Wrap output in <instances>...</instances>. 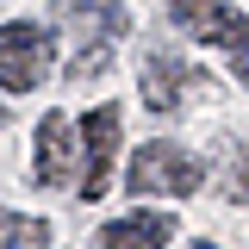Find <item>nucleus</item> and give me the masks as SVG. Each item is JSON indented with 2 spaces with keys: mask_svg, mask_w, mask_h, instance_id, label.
I'll use <instances>...</instances> for the list:
<instances>
[{
  "mask_svg": "<svg viewBox=\"0 0 249 249\" xmlns=\"http://www.w3.org/2000/svg\"><path fill=\"white\" fill-rule=\"evenodd\" d=\"M56 25L69 31V44H75L69 75L88 81V75H100V69L112 62V50L124 44L131 13H124V0H56Z\"/></svg>",
  "mask_w": 249,
  "mask_h": 249,
  "instance_id": "nucleus-1",
  "label": "nucleus"
},
{
  "mask_svg": "<svg viewBox=\"0 0 249 249\" xmlns=\"http://www.w3.org/2000/svg\"><path fill=\"white\" fill-rule=\"evenodd\" d=\"M0 124H6V106H0Z\"/></svg>",
  "mask_w": 249,
  "mask_h": 249,
  "instance_id": "nucleus-12",
  "label": "nucleus"
},
{
  "mask_svg": "<svg viewBox=\"0 0 249 249\" xmlns=\"http://www.w3.org/2000/svg\"><path fill=\"white\" fill-rule=\"evenodd\" d=\"M199 181H206V168L181 143H168V137L143 143V150L131 156V175H124L131 199H187V193H199Z\"/></svg>",
  "mask_w": 249,
  "mask_h": 249,
  "instance_id": "nucleus-2",
  "label": "nucleus"
},
{
  "mask_svg": "<svg viewBox=\"0 0 249 249\" xmlns=\"http://www.w3.org/2000/svg\"><path fill=\"white\" fill-rule=\"evenodd\" d=\"M0 249H50V224L25 212H0Z\"/></svg>",
  "mask_w": 249,
  "mask_h": 249,
  "instance_id": "nucleus-10",
  "label": "nucleus"
},
{
  "mask_svg": "<svg viewBox=\"0 0 249 249\" xmlns=\"http://www.w3.org/2000/svg\"><path fill=\"white\" fill-rule=\"evenodd\" d=\"M193 249H212V243H193Z\"/></svg>",
  "mask_w": 249,
  "mask_h": 249,
  "instance_id": "nucleus-13",
  "label": "nucleus"
},
{
  "mask_svg": "<svg viewBox=\"0 0 249 249\" xmlns=\"http://www.w3.org/2000/svg\"><path fill=\"white\" fill-rule=\"evenodd\" d=\"M50 62H56V44L44 25H31V19L0 25V88L6 93H31L50 75Z\"/></svg>",
  "mask_w": 249,
  "mask_h": 249,
  "instance_id": "nucleus-4",
  "label": "nucleus"
},
{
  "mask_svg": "<svg viewBox=\"0 0 249 249\" xmlns=\"http://www.w3.org/2000/svg\"><path fill=\"white\" fill-rule=\"evenodd\" d=\"M168 19L212 44V50H231V56H249V13H237L231 0H168Z\"/></svg>",
  "mask_w": 249,
  "mask_h": 249,
  "instance_id": "nucleus-6",
  "label": "nucleus"
},
{
  "mask_svg": "<svg viewBox=\"0 0 249 249\" xmlns=\"http://www.w3.org/2000/svg\"><path fill=\"white\" fill-rule=\"evenodd\" d=\"M212 187L231 199V206H249V143H237V137H224V143H218Z\"/></svg>",
  "mask_w": 249,
  "mask_h": 249,
  "instance_id": "nucleus-9",
  "label": "nucleus"
},
{
  "mask_svg": "<svg viewBox=\"0 0 249 249\" xmlns=\"http://www.w3.org/2000/svg\"><path fill=\"white\" fill-rule=\"evenodd\" d=\"M31 175L44 187H69L81 181V124H69L62 112L37 124V162H31Z\"/></svg>",
  "mask_w": 249,
  "mask_h": 249,
  "instance_id": "nucleus-7",
  "label": "nucleus"
},
{
  "mask_svg": "<svg viewBox=\"0 0 249 249\" xmlns=\"http://www.w3.org/2000/svg\"><path fill=\"white\" fill-rule=\"evenodd\" d=\"M231 69H237V81L249 88V56H231Z\"/></svg>",
  "mask_w": 249,
  "mask_h": 249,
  "instance_id": "nucleus-11",
  "label": "nucleus"
},
{
  "mask_svg": "<svg viewBox=\"0 0 249 249\" xmlns=\"http://www.w3.org/2000/svg\"><path fill=\"white\" fill-rule=\"evenodd\" d=\"M168 237H175V218L168 212H131V218L100 224V243L93 249H168Z\"/></svg>",
  "mask_w": 249,
  "mask_h": 249,
  "instance_id": "nucleus-8",
  "label": "nucleus"
},
{
  "mask_svg": "<svg viewBox=\"0 0 249 249\" xmlns=\"http://www.w3.org/2000/svg\"><path fill=\"white\" fill-rule=\"evenodd\" d=\"M119 131H124V112L112 100H100L93 112H81V199H106L112 187V162H119Z\"/></svg>",
  "mask_w": 249,
  "mask_h": 249,
  "instance_id": "nucleus-5",
  "label": "nucleus"
},
{
  "mask_svg": "<svg viewBox=\"0 0 249 249\" xmlns=\"http://www.w3.org/2000/svg\"><path fill=\"white\" fill-rule=\"evenodd\" d=\"M137 88H143V106H150V112L175 119L193 93H212V75H199L181 50H150L143 69H137Z\"/></svg>",
  "mask_w": 249,
  "mask_h": 249,
  "instance_id": "nucleus-3",
  "label": "nucleus"
}]
</instances>
